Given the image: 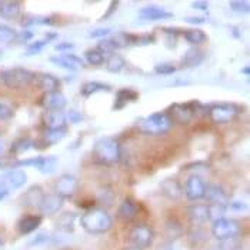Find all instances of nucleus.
Returning a JSON list of instances; mask_svg holds the SVG:
<instances>
[{
    "label": "nucleus",
    "mask_w": 250,
    "mask_h": 250,
    "mask_svg": "<svg viewBox=\"0 0 250 250\" xmlns=\"http://www.w3.org/2000/svg\"><path fill=\"white\" fill-rule=\"evenodd\" d=\"M92 156H93L95 162L100 163V165H106V166L116 165L122 159L120 143L115 137H102L95 143Z\"/></svg>",
    "instance_id": "nucleus-1"
},
{
    "label": "nucleus",
    "mask_w": 250,
    "mask_h": 250,
    "mask_svg": "<svg viewBox=\"0 0 250 250\" xmlns=\"http://www.w3.org/2000/svg\"><path fill=\"white\" fill-rule=\"evenodd\" d=\"M80 226L90 234H103L113 226V219L104 209H90L80 216Z\"/></svg>",
    "instance_id": "nucleus-2"
},
{
    "label": "nucleus",
    "mask_w": 250,
    "mask_h": 250,
    "mask_svg": "<svg viewBox=\"0 0 250 250\" xmlns=\"http://www.w3.org/2000/svg\"><path fill=\"white\" fill-rule=\"evenodd\" d=\"M173 127V122L167 113L156 112L152 115L146 116L137 122L139 132L149 136H162L167 133Z\"/></svg>",
    "instance_id": "nucleus-3"
},
{
    "label": "nucleus",
    "mask_w": 250,
    "mask_h": 250,
    "mask_svg": "<svg viewBox=\"0 0 250 250\" xmlns=\"http://www.w3.org/2000/svg\"><path fill=\"white\" fill-rule=\"evenodd\" d=\"M35 80V73L24 67H12L0 72V82L13 90L24 89Z\"/></svg>",
    "instance_id": "nucleus-4"
},
{
    "label": "nucleus",
    "mask_w": 250,
    "mask_h": 250,
    "mask_svg": "<svg viewBox=\"0 0 250 250\" xmlns=\"http://www.w3.org/2000/svg\"><path fill=\"white\" fill-rule=\"evenodd\" d=\"M208 109L209 107L203 106L197 100H192V102H188V103H174L173 106L170 107V113H167V115L172 119L173 123L188 125L197 113H200L203 110L208 112Z\"/></svg>",
    "instance_id": "nucleus-5"
},
{
    "label": "nucleus",
    "mask_w": 250,
    "mask_h": 250,
    "mask_svg": "<svg viewBox=\"0 0 250 250\" xmlns=\"http://www.w3.org/2000/svg\"><path fill=\"white\" fill-rule=\"evenodd\" d=\"M243 230L240 222L236 219L222 217L214 220L212 225V234L217 240H233Z\"/></svg>",
    "instance_id": "nucleus-6"
},
{
    "label": "nucleus",
    "mask_w": 250,
    "mask_h": 250,
    "mask_svg": "<svg viewBox=\"0 0 250 250\" xmlns=\"http://www.w3.org/2000/svg\"><path fill=\"white\" fill-rule=\"evenodd\" d=\"M154 239V231L149 225L139 223L129 230V242L135 249H149Z\"/></svg>",
    "instance_id": "nucleus-7"
},
{
    "label": "nucleus",
    "mask_w": 250,
    "mask_h": 250,
    "mask_svg": "<svg viewBox=\"0 0 250 250\" xmlns=\"http://www.w3.org/2000/svg\"><path fill=\"white\" fill-rule=\"evenodd\" d=\"M240 107L234 103H217L208 109V115L216 125H225L239 115Z\"/></svg>",
    "instance_id": "nucleus-8"
},
{
    "label": "nucleus",
    "mask_w": 250,
    "mask_h": 250,
    "mask_svg": "<svg viewBox=\"0 0 250 250\" xmlns=\"http://www.w3.org/2000/svg\"><path fill=\"white\" fill-rule=\"evenodd\" d=\"M26 182H27V174L21 169H12L0 174V189H4L7 192L23 188Z\"/></svg>",
    "instance_id": "nucleus-9"
},
{
    "label": "nucleus",
    "mask_w": 250,
    "mask_h": 250,
    "mask_svg": "<svg viewBox=\"0 0 250 250\" xmlns=\"http://www.w3.org/2000/svg\"><path fill=\"white\" fill-rule=\"evenodd\" d=\"M205 192H206V183L199 174H192L186 180V188L183 190V194L188 197L190 202H197L205 199Z\"/></svg>",
    "instance_id": "nucleus-10"
},
{
    "label": "nucleus",
    "mask_w": 250,
    "mask_h": 250,
    "mask_svg": "<svg viewBox=\"0 0 250 250\" xmlns=\"http://www.w3.org/2000/svg\"><path fill=\"white\" fill-rule=\"evenodd\" d=\"M77 188H79V182L73 174L64 173L62 176H59L58 180H56V185H55V190L56 194H59L60 197L63 199H67V197H72L75 196V193L77 192Z\"/></svg>",
    "instance_id": "nucleus-11"
},
{
    "label": "nucleus",
    "mask_w": 250,
    "mask_h": 250,
    "mask_svg": "<svg viewBox=\"0 0 250 250\" xmlns=\"http://www.w3.org/2000/svg\"><path fill=\"white\" fill-rule=\"evenodd\" d=\"M40 104L47 112H62L67 104V99L60 90H56V92L44 93L40 100Z\"/></svg>",
    "instance_id": "nucleus-12"
},
{
    "label": "nucleus",
    "mask_w": 250,
    "mask_h": 250,
    "mask_svg": "<svg viewBox=\"0 0 250 250\" xmlns=\"http://www.w3.org/2000/svg\"><path fill=\"white\" fill-rule=\"evenodd\" d=\"M173 18V13L163 9V7H159V6H145L139 10V19L143 20V21H159V20H169Z\"/></svg>",
    "instance_id": "nucleus-13"
},
{
    "label": "nucleus",
    "mask_w": 250,
    "mask_h": 250,
    "mask_svg": "<svg viewBox=\"0 0 250 250\" xmlns=\"http://www.w3.org/2000/svg\"><path fill=\"white\" fill-rule=\"evenodd\" d=\"M205 197L208 199V202L210 205H216V206L229 208V203H230L229 194L226 193V190L222 186H219V185H206Z\"/></svg>",
    "instance_id": "nucleus-14"
},
{
    "label": "nucleus",
    "mask_w": 250,
    "mask_h": 250,
    "mask_svg": "<svg viewBox=\"0 0 250 250\" xmlns=\"http://www.w3.org/2000/svg\"><path fill=\"white\" fill-rule=\"evenodd\" d=\"M63 202H64V199L60 197L56 193L44 194L38 209L40 210V213L44 214V216H55V214L59 213V210L62 209Z\"/></svg>",
    "instance_id": "nucleus-15"
},
{
    "label": "nucleus",
    "mask_w": 250,
    "mask_h": 250,
    "mask_svg": "<svg viewBox=\"0 0 250 250\" xmlns=\"http://www.w3.org/2000/svg\"><path fill=\"white\" fill-rule=\"evenodd\" d=\"M40 90H43L44 93H50V92H56L60 89V80L58 77L50 75V73H44V72H39L35 73V80Z\"/></svg>",
    "instance_id": "nucleus-16"
},
{
    "label": "nucleus",
    "mask_w": 250,
    "mask_h": 250,
    "mask_svg": "<svg viewBox=\"0 0 250 250\" xmlns=\"http://www.w3.org/2000/svg\"><path fill=\"white\" fill-rule=\"evenodd\" d=\"M160 190H162V194L172 200V202H177L182 199L183 196V188L182 185L176 180V179H165L162 183H160Z\"/></svg>",
    "instance_id": "nucleus-17"
},
{
    "label": "nucleus",
    "mask_w": 250,
    "mask_h": 250,
    "mask_svg": "<svg viewBox=\"0 0 250 250\" xmlns=\"http://www.w3.org/2000/svg\"><path fill=\"white\" fill-rule=\"evenodd\" d=\"M42 222H43V217L40 214H24L18 222V230L20 234L33 233L35 230H38Z\"/></svg>",
    "instance_id": "nucleus-18"
},
{
    "label": "nucleus",
    "mask_w": 250,
    "mask_h": 250,
    "mask_svg": "<svg viewBox=\"0 0 250 250\" xmlns=\"http://www.w3.org/2000/svg\"><path fill=\"white\" fill-rule=\"evenodd\" d=\"M43 122L47 130H60L66 129L67 117L63 112H46L43 116Z\"/></svg>",
    "instance_id": "nucleus-19"
},
{
    "label": "nucleus",
    "mask_w": 250,
    "mask_h": 250,
    "mask_svg": "<svg viewBox=\"0 0 250 250\" xmlns=\"http://www.w3.org/2000/svg\"><path fill=\"white\" fill-rule=\"evenodd\" d=\"M188 217L193 225L209 222V205H190L188 208Z\"/></svg>",
    "instance_id": "nucleus-20"
},
{
    "label": "nucleus",
    "mask_w": 250,
    "mask_h": 250,
    "mask_svg": "<svg viewBox=\"0 0 250 250\" xmlns=\"http://www.w3.org/2000/svg\"><path fill=\"white\" fill-rule=\"evenodd\" d=\"M137 212H139V205L137 202L133 200L132 197H126L120 206H119V210H117V216L119 219L125 220V222H130L133 220L136 216H137Z\"/></svg>",
    "instance_id": "nucleus-21"
},
{
    "label": "nucleus",
    "mask_w": 250,
    "mask_h": 250,
    "mask_svg": "<svg viewBox=\"0 0 250 250\" xmlns=\"http://www.w3.org/2000/svg\"><path fill=\"white\" fill-rule=\"evenodd\" d=\"M205 52L200 50L199 47H192L189 49L185 55H183V59L180 62V66L185 67V69H192V67H197L203 63L205 60Z\"/></svg>",
    "instance_id": "nucleus-22"
},
{
    "label": "nucleus",
    "mask_w": 250,
    "mask_h": 250,
    "mask_svg": "<svg viewBox=\"0 0 250 250\" xmlns=\"http://www.w3.org/2000/svg\"><path fill=\"white\" fill-rule=\"evenodd\" d=\"M21 12L20 1H0V18L6 20L16 19Z\"/></svg>",
    "instance_id": "nucleus-23"
},
{
    "label": "nucleus",
    "mask_w": 250,
    "mask_h": 250,
    "mask_svg": "<svg viewBox=\"0 0 250 250\" xmlns=\"http://www.w3.org/2000/svg\"><path fill=\"white\" fill-rule=\"evenodd\" d=\"M137 97H139V93H137L136 90H133V89H120V90L116 93L115 106H113V109H115V110L123 109L127 103L135 102Z\"/></svg>",
    "instance_id": "nucleus-24"
},
{
    "label": "nucleus",
    "mask_w": 250,
    "mask_h": 250,
    "mask_svg": "<svg viewBox=\"0 0 250 250\" xmlns=\"http://www.w3.org/2000/svg\"><path fill=\"white\" fill-rule=\"evenodd\" d=\"M112 87L106 83H100V82H86L84 84H82L80 87V95L83 97H90L100 92H110Z\"/></svg>",
    "instance_id": "nucleus-25"
},
{
    "label": "nucleus",
    "mask_w": 250,
    "mask_h": 250,
    "mask_svg": "<svg viewBox=\"0 0 250 250\" xmlns=\"http://www.w3.org/2000/svg\"><path fill=\"white\" fill-rule=\"evenodd\" d=\"M44 194L46 193L43 192V189L40 186H38V185H35V186H32L27 192L24 193L21 202H23L24 206H36V208H39V205H40V202H42Z\"/></svg>",
    "instance_id": "nucleus-26"
},
{
    "label": "nucleus",
    "mask_w": 250,
    "mask_h": 250,
    "mask_svg": "<svg viewBox=\"0 0 250 250\" xmlns=\"http://www.w3.org/2000/svg\"><path fill=\"white\" fill-rule=\"evenodd\" d=\"M77 214L75 212H64L59 216L56 220V226L60 231L64 233H72L75 230V222H76Z\"/></svg>",
    "instance_id": "nucleus-27"
},
{
    "label": "nucleus",
    "mask_w": 250,
    "mask_h": 250,
    "mask_svg": "<svg viewBox=\"0 0 250 250\" xmlns=\"http://www.w3.org/2000/svg\"><path fill=\"white\" fill-rule=\"evenodd\" d=\"M56 36H58V35H56L55 32H49L43 39H40V40H36V42L27 44V47H26V55H27V56H33V55L40 53V52L46 47V44H49L52 40H55Z\"/></svg>",
    "instance_id": "nucleus-28"
},
{
    "label": "nucleus",
    "mask_w": 250,
    "mask_h": 250,
    "mask_svg": "<svg viewBox=\"0 0 250 250\" xmlns=\"http://www.w3.org/2000/svg\"><path fill=\"white\" fill-rule=\"evenodd\" d=\"M55 24V19L50 16H35V15H26L21 19L23 27H32V26H52Z\"/></svg>",
    "instance_id": "nucleus-29"
},
{
    "label": "nucleus",
    "mask_w": 250,
    "mask_h": 250,
    "mask_svg": "<svg viewBox=\"0 0 250 250\" xmlns=\"http://www.w3.org/2000/svg\"><path fill=\"white\" fill-rule=\"evenodd\" d=\"M104 63H106L107 72H110V73H120L126 67V60L117 53H112V55L106 56Z\"/></svg>",
    "instance_id": "nucleus-30"
},
{
    "label": "nucleus",
    "mask_w": 250,
    "mask_h": 250,
    "mask_svg": "<svg viewBox=\"0 0 250 250\" xmlns=\"http://www.w3.org/2000/svg\"><path fill=\"white\" fill-rule=\"evenodd\" d=\"M32 149H38V142L32 140L30 137H21L12 145L10 152L15 154H21L27 150H32Z\"/></svg>",
    "instance_id": "nucleus-31"
},
{
    "label": "nucleus",
    "mask_w": 250,
    "mask_h": 250,
    "mask_svg": "<svg viewBox=\"0 0 250 250\" xmlns=\"http://www.w3.org/2000/svg\"><path fill=\"white\" fill-rule=\"evenodd\" d=\"M58 166V157L55 154H50V156H40V160H39L38 169L40 173H52Z\"/></svg>",
    "instance_id": "nucleus-32"
},
{
    "label": "nucleus",
    "mask_w": 250,
    "mask_h": 250,
    "mask_svg": "<svg viewBox=\"0 0 250 250\" xmlns=\"http://www.w3.org/2000/svg\"><path fill=\"white\" fill-rule=\"evenodd\" d=\"M183 38L188 43L199 46V44H202V43H205L208 40V35L200 29H188V30L183 32Z\"/></svg>",
    "instance_id": "nucleus-33"
},
{
    "label": "nucleus",
    "mask_w": 250,
    "mask_h": 250,
    "mask_svg": "<svg viewBox=\"0 0 250 250\" xmlns=\"http://www.w3.org/2000/svg\"><path fill=\"white\" fill-rule=\"evenodd\" d=\"M67 135V129H60V130H46L44 135H43V143L42 146L46 147V146H52V145H56L59 143L64 136ZM42 147V149H43Z\"/></svg>",
    "instance_id": "nucleus-34"
},
{
    "label": "nucleus",
    "mask_w": 250,
    "mask_h": 250,
    "mask_svg": "<svg viewBox=\"0 0 250 250\" xmlns=\"http://www.w3.org/2000/svg\"><path fill=\"white\" fill-rule=\"evenodd\" d=\"M18 38V32L7 26V24H0V43L1 44H9L13 43Z\"/></svg>",
    "instance_id": "nucleus-35"
},
{
    "label": "nucleus",
    "mask_w": 250,
    "mask_h": 250,
    "mask_svg": "<svg viewBox=\"0 0 250 250\" xmlns=\"http://www.w3.org/2000/svg\"><path fill=\"white\" fill-rule=\"evenodd\" d=\"M84 59L92 66H103L104 60H106V56L103 53H100L97 49H90V50L84 52Z\"/></svg>",
    "instance_id": "nucleus-36"
},
{
    "label": "nucleus",
    "mask_w": 250,
    "mask_h": 250,
    "mask_svg": "<svg viewBox=\"0 0 250 250\" xmlns=\"http://www.w3.org/2000/svg\"><path fill=\"white\" fill-rule=\"evenodd\" d=\"M96 49L100 52V53H103L104 56H106V55L109 56V55L115 53L116 49H117V46H116V43L113 39H102V40H99Z\"/></svg>",
    "instance_id": "nucleus-37"
},
{
    "label": "nucleus",
    "mask_w": 250,
    "mask_h": 250,
    "mask_svg": "<svg viewBox=\"0 0 250 250\" xmlns=\"http://www.w3.org/2000/svg\"><path fill=\"white\" fill-rule=\"evenodd\" d=\"M182 225L176 220V219H170L167 223H166V233L167 236L173 240L176 237H179L182 234Z\"/></svg>",
    "instance_id": "nucleus-38"
},
{
    "label": "nucleus",
    "mask_w": 250,
    "mask_h": 250,
    "mask_svg": "<svg viewBox=\"0 0 250 250\" xmlns=\"http://www.w3.org/2000/svg\"><path fill=\"white\" fill-rule=\"evenodd\" d=\"M176 70H177V67L174 66L173 63H167V62H165V63H159V64H156V66H154V72H156L157 75H162V76L173 75Z\"/></svg>",
    "instance_id": "nucleus-39"
},
{
    "label": "nucleus",
    "mask_w": 250,
    "mask_h": 250,
    "mask_svg": "<svg viewBox=\"0 0 250 250\" xmlns=\"http://www.w3.org/2000/svg\"><path fill=\"white\" fill-rule=\"evenodd\" d=\"M50 62H52L53 64L59 66V67H62V69H66V70H72V72L77 70L76 67L66 59L64 55H62V56H53V58H50Z\"/></svg>",
    "instance_id": "nucleus-40"
},
{
    "label": "nucleus",
    "mask_w": 250,
    "mask_h": 250,
    "mask_svg": "<svg viewBox=\"0 0 250 250\" xmlns=\"http://www.w3.org/2000/svg\"><path fill=\"white\" fill-rule=\"evenodd\" d=\"M97 197H99L100 203H104V205L110 206L113 203V200H115V193L112 192L109 188H104V189H100L97 192Z\"/></svg>",
    "instance_id": "nucleus-41"
},
{
    "label": "nucleus",
    "mask_w": 250,
    "mask_h": 250,
    "mask_svg": "<svg viewBox=\"0 0 250 250\" xmlns=\"http://www.w3.org/2000/svg\"><path fill=\"white\" fill-rule=\"evenodd\" d=\"M15 116V110L10 104L4 103V102H0V122H6V120H10L12 117Z\"/></svg>",
    "instance_id": "nucleus-42"
},
{
    "label": "nucleus",
    "mask_w": 250,
    "mask_h": 250,
    "mask_svg": "<svg viewBox=\"0 0 250 250\" xmlns=\"http://www.w3.org/2000/svg\"><path fill=\"white\" fill-rule=\"evenodd\" d=\"M230 9L233 12H237V13H249L250 10V3L248 0H239V1H230L229 3Z\"/></svg>",
    "instance_id": "nucleus-43"
},
{
    "label": "nucleus",
    "mask_w": 250,
    "mask_h": 250,
    "mask_svg": "<svg viewBox=\"0 0 250 250\" xmlns=\"http://www.w3.org/2000/svg\"><path fill=\"white\" fill-rule=\"evenodd\" d=\"M112 33V29L110 27H99V29H95V30H92L90 32V38L92 39H106L109 35Z\"/></svg>",
    "instance_id": "nucleus-44"
},
{
    "label": "nucleus",
    "mask_w": 250,
    "mask_h": 250,
    "mask_svg": "<svg viewBox=\"0 0 250 250\" xmlns=\"http://www.w3.org/2000/svg\"><path fill=\"white\" fill-rule=\"evenodd\" d=\"M156 42V38L150 33H145V35H137V46H147Z\"/></svg>",
    "instance_id": "nucleus-45"
},
{
    "label": "nucleus",
    "mask_w": 250,
    "mask_h": 250,
    "mask_svg": "<svg viewBox=\"0 0 250 250\" xmlns=\"http://www.w3.org/2000/svg\"><path fill=\"white\" fill-rule=\"evenodd\" d=\"M66 59L76 67V69H80V67H84V60L82 58H79L75 53H64Z\"/></svg>",
    "instance_id": "nucleus-46"
},
{
    "label": "nucleus",
    "mask_w": 250,
    "mask_h": 250,
    "mask_svg": "<svg viewBox=\"0 0 250 250\" xmlns=\"http://www.w3.org/2000/svg\"><path fill=\"white\" fill-rule=\"evenodd\" d=\"M33 36H35V33H33L32 30H24V32H20V33H18V38H16V40L20 42V43H27L30 39H33Z\"/></svg>",
    "instance_id": "nucleus-47"
},
{
    "label": "nucleus",
    "mask_w": 250,
    "mask_h": 250,
    "mask_svg": "<svg viewBox=\"0 0 250 250\" xmlns=\"http://www.w3.org/2000/svg\"><path fill=\"white\" fill-rule=\"evenodd\" d=\"M76 46L73 44V43H69V42H62V43H59L55 46V49L58 50V52H70V50H73Z\"/></svg>",
    "instance_id": "nucleus-48"
},
{
    "label": "nucleus",
    "mask_w": 250,
    "mask_h": 250,
    "mask_svg": "<svg viewBox=\"0 0 250 250\" xmlns=\"http://www.w3.org/2000/svg\"><path fill=\"white\" fill-rule=\"evenodd\" d=\"M192 7L193 9H196V10L203 12V13H208V12H209V3H208V1H202V0H199V1H193Z\"/></svg>",
    "instance_id": "nucleus-49"
},
{
    "label": "nucleus",
    "mask_w": 250,
    "mask_h": 250,
    "mask_svg": "<svg viewBox=\"0 0 250 250\" xmlns=\"http://www.w3.org/2000/svg\"><path fill=\"white\" fill-rule=\"evenodd\" d=\"M69 120H70V123H73V125H76L79 122H82L83 120V116L82 113H79L77 110H70L69 112V116H66Z\"/></svg>",
    "instance_id": "nucleus-50"
},
{
    "label": "nucleus",
    "mask_w": 250,
    "mask_h": 250,
    "mask_svg": "<svg viewBox=\"0 0 250 250\" xmlns=\"http://www.w3.org/2000/svg\"><path fill=\"white\" fill-rule=\"evenodd\" d=\"M228 209H231V210H237V212H243V210H246V209H248V206H246V203H240V202H230Z\"/></svg>",
    "instance_id": "nucleus-51"
},
{
    "label": "nucleus",
    "mask_w": 250,
    "mask_h": 250,
    "mask_svg": "<svg viewBox=\"0 0 250 250\" xmlns=\"http://www.w3.org/2000/svg\"><path fill=\"white\" fill-rule=\"evenodd\" d=\"M117 7H119V1H112V3H110V6H109V9H107V13L102 18V20L109 19V18L115 13L116 10H117Z\"/></svg>",
    "instance_id": "nucleus-52"
},
{
    "label": "nucleus",
    "mask_w": 250,
    "mask_h": 250,
    "mask_svg": "<svg viewBox=\"0 0 250 250\" xmlns=\"http://www.w3.org/2000/svg\"><path fill=\"white\" fill-rule=\"evenodd\" d=\"M188 23H192V24H202V23H206L208 20L206 18H202V16H190V18H186Z\"/></svg>",
    "instance_id": "nucleus-53"
},
{
    "label": "nucleus",
    "mask_w": 250,
    "mask_h": 250,
    "mask_svg": "<svg viewBox=\"0 0 250 250\" xmlns=\"http://www.w3.org/2000/svg\"><path fill=\"white\" fill-rule=\"evenodd\" d=\"M9 194H10V192H7V190H4V189H0V202L4 200Z\"/></svg>",
    "instance_id": "nucleus-54"
},
{
    "label": "nucleus",
    "mask_w": 250,
    "mask_h": 250,
    "mask_svg": "<svg viewBox=\"0 0 250 250\" xmlns=\"http://www.w3.org/2000/svg\"><path fill=\"white\" fill-rule=\"evenodd\" d=\"M242 73H245V75H249V73H250V67H249V66H245V69L242 70Z\"/></svg>",
    "instance_id": "nucleus-55"
},
{
    "label": "nucleus",
    "mask_w": 250,
    "mask_h": 250,
    "mask_svg": "<svg viewBox=\"0 0 250 250\" xmlns=\"http://www.w3.org/2000/svg\"><path fill=\"white\" fill-rule=\"evenodd\" d=\"M3 153V143L0 142V154Z\"/></svg>",
    "instance_id": "nucleus-56"
},
{
    "label": "nucleus",
    "mask_w": 250,
    "mask_h": 250,
    "mask_svg": "<svg viewBox=\"0 0 250 250\" xmlns=\"http://www.w3.org/2000/svg\"><path fill=\"white\" fill-rule=\"evenodd\" d=\"M3 246V239H1V236H0V248Z\"/></svg>",
    "instance_id": "nucleus-57"
},
{
    "label": "nucleus",
    "mask_w": 250,
    "mask_h": 250,
    "mask_svg": "<svg viewBox=\"0 0 250 250\" xmlns=\"http://www.w3.org/2000/svg\"><path fill=\"white\" fill-rule=\"evenodd\" d=\"M123 250H140V249H135V248H127V249H123Z\"/></svg>",
    "instance_id": "nucleus-58"
},
{
    "label": "nucleus",
    "mask_w": 250,
    "mask_h": 250,
    "mask_svg": "<svg viewBox=\"0 0 250 250\" xmlns=\"http://www.w3.org/2000/svg\"><path fill=\"white\" fill-rule=\"evenodd\" d=\"M0 56H1V50H0Z\"/></svg>",
    "instance_id": "nucleus-59"
}]
</instances>
